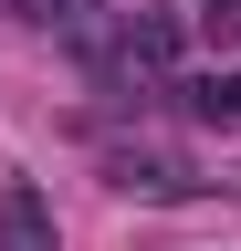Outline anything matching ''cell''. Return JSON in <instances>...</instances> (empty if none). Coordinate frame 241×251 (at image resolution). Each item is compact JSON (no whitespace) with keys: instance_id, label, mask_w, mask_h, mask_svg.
<instances>
[{"instance_id":"277c9868","label":"cell","mask_w":241,"mask_h":251,"mask_svg":"<svg viewBox=\"0 0 241 251\" xmlns=\"http://www.w3.org/2000/svg\"><path fill=\"white\" fill-rule=\"evenodd\" d=\"M84 11H105V0H32V21H84Z\"/></svg>"},{"instance_id":"6da1fadb","label":"cell","mask_w":241,"mask_h":251,"mask_svg":"<svg viewBox=\"0 0 241 251\" xmlns=\"http://www.w3.org/2000/svg\"><path fill=\"white\" fill-rule=\"evenodd\" d=\"M105 178H115V188H147V199H178V188H189V168H178L168 147H115Z\"/></svg>"},{"instance_id":"3957f363","label":"cell","mask_w":241,"mask_h":251,"mask_svg":"<svg viewBox=\"0 0 241 251\" xmlns=\"http://www.w3.org/2000/svg\"><path fill=\"white\" fill-rule=\"evenodd\" d=\"M178 105H189L199 126H241V74H189V84H178Z\"/></svg>"},{"instance_id":"7a4b0ae2","label":"cell","mask_w":241,"mask_h":251,"mask_svg":"<svg viewBox=\"0 0 241 251\" xmlns=\"http://www.w3.org/2000/svg\"><path fill=\"white\" fill-rule=\"evenodd\" d=\"M0 251H53V209H42V188H0Z\"/></svg>"}]
</instances>
